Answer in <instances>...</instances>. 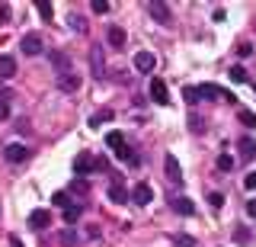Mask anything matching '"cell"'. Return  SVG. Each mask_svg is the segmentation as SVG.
I'll list each match as a JSON object with an SVG mask.
<instances>
[{
    "mask_svg": "<svg viewBox=\"0 0 256 247\" xmlns=\"http://www.w3.org/2000/svg\"><path fill=\"white\" fill-rule=\"evenodd\" d=\"M109 119H112V109H100V113H93V119H90V125H93V129H100L102 122H109Z\"/></svg>",
    "mask_w": 256,
    "mask_h": 247,
    "instance_id": "obj_19",
    "label": "cell"
},
{
    "mask_svg": "<svg viewBox=\"0 0 256 247\" xmlns=\"http://www.w3.org/2000/svg\"><path fill=\"white\" fill-rule=\"evenodd\" d=\"M240 161H253V157H256V141L253 138H240Z\"/></svg>",
    "mask_w": 256,
    "mask_h": 247,
    "instance_id": "obj_13",
    "label": "cell"
},
{
    "mask_svg": "<svg viewBox=\"0 0 256 247\" xmlns=\"http://www.w3.org/2000/svg\"><path fill=\"white\" fill-rule=\"evenodd\" d=\"M74 241H77L74 231H64V234H61V244H64V247H74Z\"/></svg>",
    "mask_w": 256,
    "mask_h": 247,
    "instance_id": "obj_31",
    "label": "cell"
},
{
    "mask_svg": "<svg viewBox=\"0 0 256 247\" xmlns=\"http://www.w3.org/2000/svg\"><path fill=\"white\" fill-rule=\"evenodd\" d=\"M246 215H250V218H256V199H250V202H246Z\"/></svg>",
    "mask_w": 256,
    "mask_h": 247,
    "instance_id": "obj_36",
    "label": "cell"
},
{
    "mask_svg": "<svg viewBox=\"0 0 256 247\" xmlns=\"http://www.w3.org/2000/svg\"><path fill=\"white\" fill-rule=\"evenodd\" d=\"M70 29H77V33H86V20L77 17V13H70Z\"/></svg>",
    "mask_w": 256,
    "mask_h": 247,
    "instance_id": "obj_25",
    "label": "cell"
},
{
    "mask_svg": "<svg viewBox=\"0 0 256 247\" xmlns=\"http://www.w3.org/2000/svg\"><path fill=\"white\" fill-rule=\"evenodd\" d=\"M16 74V61L10 55H0V77H13Z\"/></svg>",
    "mask_w": 256,
    "mask_h": 247,
    "instance_id": "obj_16",
    "label": "cell"
},
{
    "mask_svg": "<svg viewBox=\"0 0 256 247\" xmlns=\"http://www.w3.org/2000/svg\"><path fill=\"white\" fill-rule=\"evenodd\" d=\"M234 237H237L240 244H246V241H250V231H246V228H237V234H234Z\"/></svg>",
    "mask_w": 256,
    "mask_h": 247,
    "instance_id": "obj_34",
    "label": "cell"
},
{
    "mask_svg": "<svg viewBox=\"0 0 256 247\" xmlns=\"http://www.w3.org/2000/svg\"><path fill=\"white\" fill-rule=\"evenodd\" d=\"M96 170H109V161H106V157H96Z\"/></svg>",
    "mask_w": 256,
    "mask_h": 247,
    "instance_id": "obj_37",
    "label": "cell"
},
{
    "mask_svg": "<svg viewBox=\"0 0 256 247\" xmlns=\"http://www.w3.org/2000/svg\"><path fill=\"white\" fill-rule=\"evenodd\" d=\"M52 65L58 68V77H61V74H70V61H68V55H61V52H52Z\"/></svg>",
    "mask_w": 256,
    "mask_h": 247,
    "instance_id": "obj_15",
    "label": "cell"
},
{
    "mask_svg": "<svg viewBox=\"0 0 256 247\" xmlns=\"http://www.w3.org/2000/svg\"><path fill=\"white\" fill-rule=\"evenodd\" d=\"M237 55H240V58H246V55H253V45H250V42H240V45H237Z\"/></svg>",
    "mask_w": 256,
    "mask_h": 247,
    "instance_id": "obj_27",
    "label": "cell"
},
{
    "mask_svg": "<svg viewBox=\"0 0 256 247\" xmlns=\"http://www.w3.org/2000/svg\"><path fill=\"white\" fill-rule=\"evenodd\" d=\"M132 199H134L138 205H148L150 199H154V189H150V183H138V186L132 189Z\"/></svg>",
    "mask_w": 256,
    "mask_h": 247,
    "instance_id": "obj_6",
    "label": "cell"
},
{
    "mask_svg": "<svg viewBox=\"0 0 256 247\" xmlns=\"http://www.w3.org/2000/svg\"><path fill=\"white\" fill-rule=\"evenodd\" d=\"M237 119L246 125V129H256V113H250V109H240V113H237Z\"/></svg>",
    "mask_w": 256,
    "mask_h": 247,
    "instance_id": "obj_20",
    "label": "cell"
},
{
    "mask_svg": "<svg viewBox=\"0 0 256 247\" xmlns=\"http://www.w3.org/2000/svg\"><path fill=\"white\" fill-rule=\"evenodd\" d=\"M36 10L42 13V20H52V13H54V7L52 4H45V0H36Z\"/></svg>",
    "mask_w": 256,
    "mask_h": 247,
    "instance_id": "obj_24",
    "label": "cell"
},
{
    "mask_svg": "<svg viewBox=\"0 0 256 247\" xmlns=\"http://www.w3.org/2000/svg\"><path fill=\"white\" fill-rule=\"evenodd\" d=\"M150 100H154V103H160V106H166V103H170L166 84L160 81V77H150Z\"/></svg>",
    "mask_w": 256,
    "mask_h": 247,
    "instance_id": "obj_2",
    "label": "cell"
},
{
    "mask_svg": "<svg viewBox=\"0 0 256 247\" xmlns=\"http://www.w3.org/2000/svg\"><path fill=\"white\" fill-rule=\"evenodd\" d=\"M182 97H186L189 106H196V103L202 100V93H198V87H186V90H182Z\"/></svg>",
    "mask_w": 256,
    "mask_h": 247,
    "instance_id": "obj_21",
    "label": "cell"
},
{
    "mask_svg": "<svg viewBox=\"0 0 256 247\" xmlns=\"http://www.w3.org/2000/svg\"><path fill=\"white\" fill-rule=\"evenodd\" d=\"M90 7H93V13H106V10H109V4H106V0H93Z\"/></svg>",
    "mask_w": 256,
    "mask_h": 247,
    "instance_id": "obj_32",
    "label": "cell"
},
{
    "mask_svg": "<svg viewBox=\"0 0 256 247\" xmlns=\"http://www.w3.org/2000/svg\"><path fill=\"white\" fill-rule=\"evenodd\" d=\"M80 212H84L80 205H68V209H64V221H68V225H74V221L80 218Z\"/></svg>",
    "mask_w": 256,
    "mask_h": 247,
    "instance_id": "obj_22",
    "label": "cell"
},
{
    "mask_svg": "<svg viewBox=\"0 0 256 247\" xmlns=\"http://www.w3.org/2000/svg\"><path fill=\"white\" fill-rule=\"evenodd\" d=\"M170 205H173V209L180 212V215H192V212H196L192 199H186V196H173V199H170Z\"/></svg>",
    "mask_w": 256,
    "mask_h": 247,
    "instance_id": "obj_12",
    "label": "cell"
},
{
    "mask_svg": "<svg viewBox=\"0 0 256 247\" xmlns=\"http://www.w3.org/2000/svg\"><path fill=\"white\" fill-rule=\"evenodd\" d=\"M4 157L10 164H20V161H26V157H29V148H22V145H16V141H13V145L4 148Z\"/></svg>",
    "mask_w": 256,
    "mask_h": 247,
    "instance_id": "obj_5",
    "label": "cell"
},
{
    "mask_svg": "<svg viewBox=\"0 0 256 247\" xmlns=\"http://www.w3.org/2000/svg\"><path fill=\"white\" fill-rule=\"evenodd\" d=\"M244 186L246 189H256V173H246V177H244Z\"/></svg>",
    "mask_w": 256,
    "mask_h": 247,
    "instance_id": "obj_35",
    "label": "cell"
},
{
    "mask_svg": "<svg viewBox=\"0 0 256 247\" xmlns=\"http://www.w3.org/2000/svg\"><path fill=\"white\" fill-rule=\"evenodd\" d=\"M106 145L112 151H122L125 148V138H122V132H106Z\"/></svg>",
    "mask_w": 256,
    "mask_h": 247,
    "instance_id": "obj_18",
    "label": "cell"
},
{
    "mask_svg": "<svg viewBox=\"0 0 256 247\" xmlns=\"http://www.w3.org/2000/svg\"><path fill=\"white\" fill-rule=\"evenodd\" d=\"M109 199H112V202H125V199H128V193H125V186H122V183H112V186H109Z\"/></svg>",
    "mask_w": 256,
    "mask_h": 247,
    "instance_id": "obj_17",
    "label": "cell"
},
{
    "mask_svg": "<svg viewBox=\"0 0 256 247\" xmlns=\"http://www.w3.org/2000/svg\"><path fill=\"white\" fill-rule=\"evenodd\" d=\"M106 39H109L112 49H125V29H122V26H109Z\"/></svg>",
    "mask_w": 256,
    "mask_h": 247,
    "instance_id": "obj_10",
    "label": "cell"
},
{
    "mask_svg": "<svg viewBox=\"0 0 256 247\" xmlns=\"http://www.w3.org/2000/svg\"><path fill=\"white\" fill-rule=\"evenodd\" d=\"M230 81H234V84H244L246 81V68L244 65H234V68H230Z\"/></svg>",
    "mask_w": 256,
    "mask_h": 247,
    "instance_id": "obj_23",
    "label": "cell"
},
{
    "mask_svg": "<svg viewBox=\"0 0 256 247\" xmlns=\"http://www.w3.org/2000/svg\"><path fill=\"white\" fill-rule=\"evenodd\" d=\"M148 13L157 23H170V7H166L164 0H150V4H148Z\"/></svg>",
    "mask_w": 256,
    "mask_h": 247,
    "instance_id": "obj_3",
    "label": "cell"
},
{
    "mask_svg": "<svg viewBox=\"0 0 256 247\" xmlns=\"http://www.w3.org/2000/svg\"><path fill=\"white\" fill-rule=\"evenodd\" d=\"M166 180L182 183V170H180V164H176V157H173V154H166Z\"/></svg>",
    "mask_w": 256,
    "mask_h": 247,
    "instance_id": "obj_14",
    "label": "cell"
},
{
    "mask_svg": "<svg viewBox=\"0 0 256 247\" xmlns=\"http://www.w3.org/2000/svg\"><path fill=\"white\" fill-rule=\"evenodd\" d=\"M93 170H96V157H90L86 151H80V154L74 157V173H77L80 180H84L86 173H93Z\"/></svg>",
    "mask_w": 256,
    "mask_h": 247,
    "instance_id": "obj_1",
    "label": "cell"
},
{
    "mask_svg": "<svg viewBox=\"0 0 256 247\" xmlns=\"http://www.w3.org/2000/svg\"><path fill=\"white\" fill-rule=\"evenodd\" d=\"M176 244H182V247H192V237H186V234H180V237H176Z\"/></svg>",
    "mask_w": 256,
    "mask_h": 247,
    "instance_id": "obj_38",
    "label": "cell"
},
{
    "mask_svg": "<svg viewBox=\"0 0 256 247\" xmlns=\"http://www.w3.org/2000/svg\"><path fill=\"white\" fill-rule=\"evenodd\" d=\"M90 68H93V77H96V81L106 74V71H102V68H106V61H102V52H100V49L90 52Z\"/></svg>",
    "mask_w": 256,
    "mask_h": 247,
    "instance_id": "obj_11",
    "label": "cell"
},
{
    "mask_svg": "<svg viewBox=\"0 0 256 247\" xmlns=\"http://www.w3.org/2000/svg\"><path fill=\"white\" fill-rule=\"evenodd\" d=\"M22 52H26V55H42V39H38L36 33L22 36Z\"/></svg>",
    "mask_w": 256,
    "mask_h": 247,
    "instance_id": "obj_9",
    "label": "cell"
},
{
    "mask_svg": "<svg viewBox=\"0 0 256 247\" xmlns=\"http://www.w3.org/2000/svg\"><path fill=\"white\" fill-rule=\"evenodd\" d=\"M134 68H138L141 74H150V71L157 68V58L150 52H138V55H134Z\"/></svg>",
    "mask_w": 256,
    "mask_h": 247,
    "instance_id": "obj_4",
    "label": "cell"
},
{
    "mask_svg": "<svg viewBox=\"0 0 256 247\" xmlns=\"http://www.w3.org/2000/svg\"><path fill=\"white\" fill-rule=\"evenodd\" d=\"M58 87H61L64 93H77L80 90V77L74 74V71H70V74H61L58 77Z\"/></svg>",
    "mask_w": 256,
    "mask_h": 247,
    "instance_id": "obj_8",
    "label": "cell"
},
{
    "mask_svg": "<svg viewBox=\"0 0 256 247\" xmlns=\"http://www.w3.org/2000/svg\"><path fill=\"white\" fill-rule=\"evenodd\" d=\"M52 202H54V205H64V209H68V205H70V199L64 196V193H54V196H52Z\"/></svg>",
    "mask_w": 256,
    "mask_h": 247,
    "instance_id": "obj_28",
    "label": "cell"
},
{
    "mask_svg": "<svg viewBox=\"0 0 256 247\" xmlns=\"http://www.w3.org/2000/svg\"><path fill=\"white\" fill-rule=\"evenodd\" d=\"M218 170H221V173H228V170H234V157H228V154H221V157H218Z\"/></svg>",
    "mask_w": 256,
    "mask_h": 247,
    "instance_id": "obj_26",
    "label": "cell"
},
{
    "mask_svg": "<svg viewBox=\"0 0 256 247\" xmlns=\"http://www.w3.org/2000/svg\"><path fill=\"white\" fill-rule=\"evenodd\" d=\"M10 247H26V244H22V241H20L16 234H10Z\"/></svg>",
    "mask_w": 256,
    "mask_h": 247,
    "instance_id": "obj_39",
    "label": "cell"
},
{
    "mask_svg": "<svg viewBox=\"0 0 256 247\" xmlns=\"http://www.w3.org/2000/svg\"><path fill=\"white\" fill-rule=\"evenodd\" d=\"M189 122H192V125H189V129H192V132H205V125H202V119H198V116H192V119H189Z\"/></svg>",
    "mask_w": 256,
    "mask_h": 247,
    "instance_id": "obj_33",
    "label": "cell"
},
{
    "mask_svg": "<svg viewBox=\"0 0 256 247\" xmlns=\"http://www.w3.org/2000/svg\"><path fill=\"white\" fill-rule=\"evenodd\" d=\"M29 225H32V228H38V231L48 228V225H52V215H48V209H36V212H29Z\"/></svg>",
    "mask_w": 256,
    "mask_h": 247,
    "instance_id": "obj_7",
    "label": "cell"
},
{
    "mask_svg": "<svg viewBox=\"0 0 256 247\" xmlns=\"http://www.w3.org/2000/svg\"><path fill=\"white\" fill-rule=\"evenodd\" d=\"M6 23H10V7L0 4V26H6Z\"/></svg>",
    "mask_w": 256,
    "mask_h": 247,
    "instance_id": "obj_30",
    "label": "cell"
},
{
    "mask_svg": "<svg viewBox=\"0 0 256 247\" xmlns=\"http://www.w3.org/2000/svg\"><path fill=\"white\" fill-rule=\"evenodd\" d=\"M208 202H212V209H221V205H224V196L221 193H212V196H208Z\"/></svg>",
    "mask_w": 256,
    "mask_h": 247,
    "instance_id": "obj_29",
    "label": "cell"
}]
</instances>
